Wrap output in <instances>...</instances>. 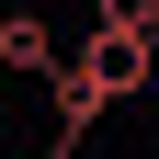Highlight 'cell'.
I'll return each mask as SVG.
<instances>
[{
	"label": "cell",
	"mask_w": 159,
	"mask_h": 159,
	"mask_svg": "<svg viewBox=\"0 0 159 159\" xmlns=\"http://www.w3.org/2000/svg\"><path fill=\"white\" fill-rule=\"evenodd\" d=\"M68 57L102 80V102H136V91L159 80V34H136V23H102V11H91V34H80Z\"/></svg>",
	"instance_id": "cell-1"
},
{
	"label": "cell",
	"mask_w": 159,
	"mask_h": 159,
	"mask_svg": "<svg viewBox=\"0 0 159 159\" xmlns=\"http://www.w3.org/2000/svg\"><path fill=\"white\" fill-rule=\"evenodd\" d=\"M57 57H68V46H57L46 11H0V68H11V80H46Z\"/></svg>",
	"instance_id": "cell-2"
}]
</instances>
